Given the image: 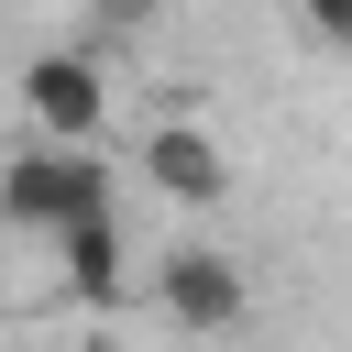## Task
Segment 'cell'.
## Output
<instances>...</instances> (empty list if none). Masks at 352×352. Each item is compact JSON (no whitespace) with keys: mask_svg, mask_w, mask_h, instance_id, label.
Segmentation results:
<instances>
[{"mask_svg":"<svg viewBox=\"0 0 352 352\" xmlns=\"http://www.w3.org/2000/svg\"><path fill=\"white\" fill-rule=\"evenodd\" d=\"M88 209H110V165H99V143H22V154H0V220L11 231H66V220H88Z\"/></svg>","mask_w":352,"mask_h":352,"instance_id":"cell-1","label":"cell"},{"mask_svg":"<svg viewBox=\"0 0 352 352\" xmlns=\"http://www.w3.org/2000/svg\"><path fill=\"white\" fill-rule=\"evenodd\" d=\"M22 110H33L44 143H99V121H110V77H99V55H77V44L33 55V66H22Z\"/></svg>","mask_w":352,"mask_h":352,"instance_id":"cell-2","label":"cell"},{"mask_svg":"<svg viewBox=\"0 0 352 352\" xmlns=\"http://www.w3.org/2000/svg\"><path fill=\"white\" fill-rule=\"evenodd\" d=\"M154 308H165L176 330H242L253 286H242V264H231L220 242H176L165 275H154Z\"/></svg>","mask_w":352,"mask_h":352,"instance_id":"cell-3","label":"cell"},{"mask_svg":"<svg viewBox=\"0 0 352 352\" xmlns=\"http://www.w3.org/2000/svg\"><path fill=\"white\" fill-rule=\"evenodd\" d=\"M143 187L176 198V209H220V198H231V154H220L198 121H154V132H143Z\"/></svg>","mask_w":352,"mask_h":352,"instance_id":"cell-4","label":"cell"},{"mask_svg":"<svg viewBox=\"0 0 352 352\" xmlns=\"http://www.w3.org/2000/svg\"><path fill=\"white\" fill-rule=\"evenodd\" d=\"M55 264H66V297L110 308V297H121V264H132V242H121V209H88V220H66V231H55Z\"/></svg>","mask_w":352,"mask_h":352,"instance_id":"cell-5","label":"cell"},{"mask_svg":"<svg viewBox=\"0 0 352 352\" xmlns=\"http://www.w3.org/2000/svg\"><path fill=\"white\" fill-rule=\"evenodd\" d=\"M297 22H308L319 44H341V55H352V0H297Z\"/></svg>","mask_w":352,"mask_h":352,"instance_id":"cell-6","label":"cell"},{"mask_svg":"<svg viewBox=\"0 0 352 352\" xmlns=\"http://www.w3.org/2000/svg\"><path fill=\"white\" fill-rule=\"evenodd\" d=\"M88 352H121V341H88Z\"/></svg>","mask_w":352,"mask_h":352,"instance_id":"cell-7","label":"cell"}]
</instances>
